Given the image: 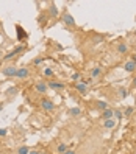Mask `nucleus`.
Here are the masks:
<instances>
[{"instance_id": "22", "label": "nucleus", "mask_w": 136, "mask_h": 154, "mask_svg": "<svg viewBox=\"0 0 136 154\" xmlns=\"http://www.w3.org/2000/svg\"><path fill=\"white\" fill-rule=\"evenodd\" d=\"M44 73H45V76H52V75H53V70H52L50 67H47V69L44 70Z\"/></svg>"}, {"instance_id": "29", "label": "nucleus", "mask_w": 136, "mask_h": 154, "mask_svg": "<svg viewBox=\"0 0 136 154\" xmlns=\"http://www.w3.org/2000/svg\"><path fill=\"white\" fill-rule=\"evenodd\" d=\"M131 112H133V107H128V109L125 111V115H130Z\"/></svg>"}, {"instance_id": "18", "label": "nucleus", "mask_w": 136, "mask_h": 154, "mask_svg": "<svg viewBox=\"0 0 136 154\" xmlns=\"http://www.w3.org/2000/svg\"><path fill=\"white\" fill-rule=\"evenodd\" d=\"M28 152H30L28 146H21L19 149H17V154H28Z\"/></svg>"}, {"instance_id": "3", "label": "nucleus", "mask_w": 136, "mask_h": 154, "mask_svg": "<svg viewBox=\"0 0 136 154\" xmlns=\"http://www.w3.org/2000/svg\"><path fill=\"white\" fill-rule=\"evenodd\" d=\"M28 76H30V69H28V67H21V69H17L16 78H19V79H25V78H28Z\"/></svg>"}, {"instance_id": "32", "label": "nucleus", "mask_w": 136, "mask_h": 154, "mask_svg": "<svg viewBox=\"0 0 136 154\" xmlns=\"http://www.w3.org/2000/svg\"><path fill=\"white\" fill-rule=\"evenodd\" d=\"M28 154H41V152H39V151H30Z\"/></svg>"}, {"instance_id": "35", "label": "nucleus", "mask_w": 136, "mask_h": 154, "mask_svg": "<svg viewBox=\"0 0 136 154\" xmlns=\"http://www.w3.org/2000/svg\"><path fill=\"white\" fill-rule=\"evenodd\" d=\"M3 109V103H0V111H2Z\"/></svg>"}, {"instance_id": "33", "label": "nucleus", "mask_w": 136, "mask_h": 154, "mask_svg": "<svg viewBox=\"0 0 136 154\" xmlns=\"http://www.w3.org/2000/svg\"><path fill=\"white\" fill-rule=\"evenodd\" d=\"M131 61H133L134 64H136V55H133V56H131Z\"/></svg>"}, {"instance_id": "4", "label": "nucleus", "mask_w": 136, "mask_h": 154, "mask_svg": "<svg viewBox=\"0 0 136 154\" xmlns=\"http://www.w3.org/2000/svg\"><path fill=\"white\" fill-rule=\"evenodd\" d=\"M63 22H64L66 25H69V26H75V19H74V17H72L69 13L63 14Z\"/></svg>"}, {"instance_id": "31", "label": "nucleus", "mask_w": 136, "mask_h": 154, "mask_svg": "<svg viewBox=\"0 0 136 154\" xmlns=\"http://www.w3.org/2000/svg\"><path fill=\"white\" fill-rule=\"evenodd\" d=\"M64 154H75V151H74V149H67Z\"/></svg>"}, {"instance_id": "9", "label": "nucleus", "mask_w": 136, "mask_h": 154, "mask_svg": "<svg viewBox=\"0 0 136 154\" xmlns=\"http://www.w3.org/2000/svg\"><path fill=\"white\" fill-rule=\"evenodd\" d=\"M49 87L55 89V90H63V89H64V84H63V83H57V81H50Z\"/></svg>"}, {"instance_id": "13", "label": "nucleus", "mask_w": 136, "mask_h": 154, "mask_svg": "<svg viewBox=\"0 0 136 154\" xmlns=\"http://www.w3.org/2000/svg\"><path fill=\"white\" fill-rule=\"evenodd\" d=\"M103 126H105V129H113L114 126H116V120H113V119H110V120H105Z\"/></svg>"}, {"instance_id": "17", "label": "nucleus", "mask_w": 136, "mask_h": 154, "mask_svg": "<svg viewBox=\"0 0 136 154\" xmlns=\"http://www.w3.org/2000/svg\"><path fill=\"white\" fill-rule=\"evenodd\" d=\"M100 73H102V72H100V69H99V67H94L92 70H91V76H92V78H97Z\"/></svg>"}, {"instance_id": "14", "label": "nucleus", "mask_w": 136, "mask_h": 154, "mask_svg": "<svg viewBox=\"0 0 136 154\" xmlns=\"http://www.w3.org/2000/svg\"><path fill=\"white\" fill-rule=\"evenodd\" d=\"M96 106H97L102 112H103L105 109H108V103H105V101H97V103H96Z\"/></svg>"}, {"instance_id": "16", "label": "nucleus", "mask_w": 136, "mask_h": 154, "mask_svg": "<svg viewBox=\"0 0 136 154\" xmlns=\"http://www.w3.org/2000/svg\"><path fill=\"white\" fill-rule=\"evenodd\" d=\"M69 114H70L72 117H77V115L81 114V109H80V107H72V109L69 111Z\"/></svg>"}, {"instance_id": "7", "label": "nucleus", "mask_w": 136, "mask_h": 154, "mask_svg": "<svg viewBox=\"0 0 136 154\" xmlns=\"http://www.w3.org/2000/svg\"><path fill=\"white\" fill-rule=\"evenodd\" d=\"M113 115H114V111L108 107V109H105V111L102 112V119H103V120H110V119H113Z\"/></svg>"}, {"instance_id": "28", "label": "nucleus", "mask_w": 136, "mask_h": 154, "mask_svg": "<svg viewBox=\"0 0 136 154\" xmlns=\"http://www.w3.org/2000/svg\"><path fill=\"white\" fill-rule=\"evenodd\" d=\"M72 79H74V81H78V79H80V73H74V75H72Z\"/></svg>"}, {"instance_id": "20", "label": "nucleus", "mask_w": 136, "mask_h": 154, "mask_svg": "<svg viewBox=\"0 0 136 154\" xmlns=\"http://www.w3.org/2000/svg\"><path fill=\"white\" fill-rule=\"evenodd\" d=\"M45 20H47V16H45V14H41V16L38 17V22H39L41 25H44V23H45Z\"/></svg>"}, {"instance_id": "25", "label": "nucleus", "mask_w": 136, "mask_h": 154, "mask_svg": "<svg viewBox=\"0 0 136 154\" xmlns=\"http://www.w3.org/2000/svg\"><path fill=\"white\" fill-rule=\"evenodd\" d=\"M22 48H24L22 45H19V47H16V48L13 50V53H14V55H17V53H19V51H22Z\"/></svg>"}, {"instance_id": "26", "label": "nucleus", "mask_w": 136, "mask_h": 154, "mask_svg": "<svg viewBox=\"0 0 136 154\" xmlns=\"http://www.w3.org/2000/svg\"><path fill=\"white\" fill-rule=\"evenodd\" d=\"M114 117L116 119H122V112L121 111H114Z\"/></svg>"}, {"instance_id": "34", "label": "nucleus", "mask_w": 136, "mask_h": 154, "mask_svg": "<svg viewBox=\"0 0 136 154\" xmlns=\"http://www.w3.org/2000/svg\"><path fill=\"white\" fill-rule=\"evenodd\" d=\"M133 86H134V87H136V76H134V78H133Z\"/></svg>"}, {"instance_id": "5", "label": "nucleus", "mask_w": 136, "mask_h": 154, "mask_svg": "<svg viewBox=\"0 0 136 154\" xmlns=\"http://www.w3.org/2000/svg\"><path fill=\"white\" fill-rule=\"evenodd\" d=\"M34 89H36V92H38V94H45V92H47V89H49V86L45 84L44 81H39V83H36Z\"/></svg>"}, {"instance_id": "19", "label": "nucleus", "mask_w": 136, "mask_h": 154, "mask_svg": "<svg viewBox=\"0 0 136 154\" xmlns=\"http://www.w3.org/2000/svg\"><path fill=\"white\" fill-rule=\"evenodd\" d=\"M119 94H121V98H127V97H128V90L124 89V87H121V89H119Z\"/></svg>"}, {"instance_id": "6", "label": "nucleus", "mask_w": 136, "mask_h": 154, "mask_svg": "<svg viewBox=\"0 0 136 154\" xmlns=\"http://www.w3.org/2000/svg\"><path fill=\"white\" fill-rule=\"evenodd\" d=\"M75 89L78 90L81 95H86V94H88V86H86L85 83H81V81H78V83L75 84Z\"/></svg>"}, {"instance_id": "1", "label": "nucleus", "mask_w": 136, "mask_h": 154, "mask_svg": "<svg viewBox=\"0 0 136 154\" xmlns=\"http://www.w3.org/2000/svg\"><path fill=\"white\" fill-rule=\"evenodd\" d=\"M2 73H3V76H6V78H16L17 67H16V66H6L5 69H2Z\"/></svg>"}, {"instance_id": "8", "label": "nucleus", "mask_w": 136, "mask_h": 154, "mask_svg": "<svg viewBox=\"0 0 136 154\" xmlns=\"http://www.w3.org/2000/svg\"><path fill=\"white\" fill-rule=\"evenodd\" d=\"M124 69H125L127 72H130V73H131V72L136 70V64H134L133 61H127V62H125V66H124Z\"/></svg>"}, {"instance_id": "24", "label": "nucleus", "mask_w": 136, "mask_h": 154, "mask_svg": "<svg viewBox=\"0 0 136 154\" xmlns=\"http://www.w3.org/2000/svg\"><path fill=\"white\" fill-rule=\"evenodd\" d=\"M14 56H16V55H14V53H13V51H11V53H8V55L5 56V61H10V59H13Z\"/></svg>"}, {"instance_id": "23", "label": "nucleus", "mask_w": 136, "mask_h": 154, "mask_svg": "<svg viewBox=\"0 0 136 154\" xmlns=\"http://www.w3.org/2000/svg\"><path fill=\"white\" fill-rule=\"evenodd\" d=\"M102 41H103V38H102V36H96V38H94V41H92V42H94V44H100Z\"/></svg>"}, {"instance_id": "27", "label": "nucleus", "mask_w": 136, "mask_h": 154, "mask_svg": "<svg viewBox=\"0 0 136 154\" xmlns=\"http://www.w3.org/2000/svg\"><path fill=\"white\" fill-rule=\"evenodd\" d=\"M41 62H42V58H36V59L33 61V64H34V66H38V64H41Z\"/></svg>"}, {"instance_id": "30", "label": "nucleus", "mask_w": 136, "mask_h": 154, "mask_svg": "<svg viewBox=\"0 0 136 154\" xmlns=\"http://www.w3.org/2000/svg\"><path fill=\"white\" fill-rule=\"evenodd\" d=\"M0 135H2V137H3V135H6V129H0Z\"/></svg>"}, {"instance_id": "36", "label": "nucleus", "mask_w": 136, "mask_h": 154, "mask_svg": "<svg viewBox=\"0 0 136 154\" xmlns=\"http://www.w3.org/2000/svg\"><path fill=\"white\" fill-rule=\"evenodd\" d=\"M134 33H136V31H134Z\"/></svg>"}, {"instance_id": "12", "label": "nucleus", "mask_w": 136, "mask_h": 154, "mask_svg": "<svg viewBox=\"0 0 136 154\" xmlns=\"http://www.w3.org/2000/svg\"><path fill=\"white\" fill-rule=\"evenodd\" d=\"M117 51H119L121 55H125V53L128 51V45L127 44H117Z\"/></svg>"}, {"instance_id": "2", "label": "nucleus", "mask_w": 136, "mask_h": 154, "mask_svg": "<svg viewBox=\"0 0 136 154\" xmlns=\"http://www.w3.org/2000/svg\"><path fill=\"white\" fill-rule=\"evenodd\" d=\"M41 107H42L44 111H53V109H55V104H53L52 100L42 98V100H41Z\"/></svg>"}, {"instance_id": "15", "label": "nucleus", "mask_w": 136, "mask_h": 154, "mask_svg": "<svg viewBox=\"0 0 136 154\" xmlns=\"http://www.w3.org/2000/svg\"><path fill=\"white\" fill-rule=\"evenodd\" d=\"M67 149H69V148H67L66 143H60V145H58V152H60V154H64Z\"/></svg>"}, {"instance_id": "21", "label": "nucleus", "mask_w": 136, "mask_h": 154, "mask_svg": "<svg viewBox=\"0 0 136 154\" xmlns=\"http://www.w3.org/2000/svg\"><path fill=\"white\" fill-rule=\"evenodd\" d=\"M6 94H8V95H16V94H17V87H11V89H8V90H6Z\"/></svg>"}, {"instance_id": "11", "label": "nucleus", "mask_w": 136, "mask_h": 154, "mask_svg": "<svg viewBox=\"0 0 136 154\" xmlns=\"http://www.w3.org/2000/svg\"><path fill=\"white\" fill-rule=\"evenodd\" d=\"M16 30H17V38H19V41H22L24 38H27V33L24 31V28L21 25H16Z\"/></svg>"}, {"instance_id": "37", "label": "nucleus", "mask_w": 136, "mask_h": 154, "mask_svg": "<svg viewBox=\"0 0 136 154\" xmlns=\"http://www.w3.org/2000/svg\"><path fill=\"white\" fill-rule=\"evenodd\" d=\"M134 154H136V152H134Z\"/></svg>"}, {"instance_id": "10", "label": "nucleus", "mask_w": 136, "mask_h": 154, "mask_svg": "<svg viewBox=\"0 0 136 154\" xmlns=\"http://www.w3.org/2000/svg\"><path fill=\"white\" fill-rule=\"evenodd\" d=\"M49 14H50L52 17H58V8H57L55 3H50V6H49Z\"/></svg>"}]
</instances>
